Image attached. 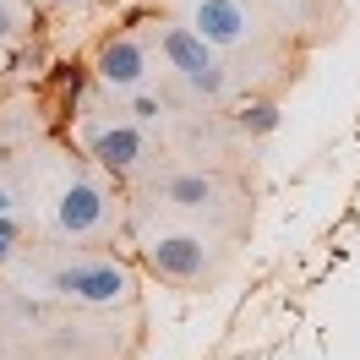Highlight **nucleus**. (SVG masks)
Segmentation results:
<instances>
[{
	"instance_id": "obj_12",
	"label": "nucleus",
	"mask_w": 360,
	"mask_h": 360,
	"mask_svg": "<svg viewBox=\"0 0 360 360\" xmlns=\"http://www.w3.org/2000/svg\"><path fill=\"white\" fill-rule=\"evenodd\" d=\"M27 33V6L22 0H0V44H17Z\"/></svg>"
},
{
	"instance_id": "obj_10",
	"label": "nucleus",
	"mask_w": 360,
	"mask_h": 360,
	"mask_svg": "<svg viewBox=\"0 0 360 360\" xmlns=\"http://www.w3.org/2000/svg\"><path fill=\"white\" fill-rule=\"evenodd\" d=\"M115 104H120V115H126V120H136V126H148V131H153L158 120L169 115V104H164V93H153V88H142V93H126V98H115Z\"/></svg>"
},
{
	"instance_id": "obj_7",
	"label": "nucleus",
	"mask_w": 360,
	"mask_h": 360,
	"mask_svg": "<svg viewBox=\"0 0 360 360\" xmlns=\"http://www.w3.org/2000/svg\"><path fill=\"white\" fill-rule=\"evenodd\" d=\"M55 235L60 240H104L115 224H120V202H115V191L104 180L93 175H71L60 186V197H55Z\"/></svg>"
},
{
	"instance_id": "obj_11",
	"label": "nucleus",
	"mask_w": 360,
	"mask_h": 360,
	"mask_svg": "<svg viewBox=\"0 0 360 360\" xmlns=\"http://www.w3.org/2000/svg\"><path fill=\"white\" fill-rule=\"evenodd\" d=\"M240 131L246 136L278 131V104H273V98H246V104H240Z\"/></svg>"
},
{
	"instance_id": "obj_14",
	"label": "nucleus",
	"mask_w": 360,
	"mask_h": 360,
	"mask_svg": "<svg viewBox=\"0 0 360 360\" xmlns=\"http://www.w3.org/2000/svg\"><path fill=\"white\" fill-rule=\"evenodd\" d=\"M11 257H17V246H11V240H6V235H0V268H6V262H11Z\"/></svg>"
},
{
	"instance_id": "obj_2",
	"label": "nucleus",
	"mask_w": 360,
	"mask_h": 360,
	"mask_svg": "<svg viewBox=\"0 0 360 360\" xmlns=\"http://www.w3.org/2000/svg\"><path fill=\"white\" fill-rule=\"evenodd\" d=\"M136 262L158 284L213 290L229 268V246H224V235H213L202 224H158L136 235Z\"/></svg>"
},
{
	"instance_id": "obj_1",
	"label": "nucleus",
	"mask_w": 360,
	"mask_h": 360,
	"mask_svg": "<svg viewBox=\"0 0 360 360\" xmlns=\"http://www.w3.org/2000/svg\"><path fill=\"white\" fill-rule=\"evenodd\" d=\"M164 17H175L180 27H191L229 71L240 88H268L278 77H290L295 49L262 22V11L251 0H164Z\"/></svg>"
},
{
	"instance_id": "obj_13",
	"label": "nucleus",
	"mask_w": 360,
	"mask_h": 360,
	"mask_svg": "<svg viewBox=\"0 0 360 360\" xmlns=\"http://www.w3.org/2000/svg\"><path fill=\"white\" fill-rule=\"evenodd\" d=\"M0 213H17V197H11V186H0Z\"/></svg>"
},
{
	"instance_id": "obj_5",
	"label": "nucleus",
	"mask_w": 360,
	"mask_h": 360,
	"mask_svg": "<svg viewBox=\"0 0 360 360\" xmlns=\"http://www.w3.org/2000/svg\"><path fill=\"white\" fill-rule=\"evenodd\" d=\"M77 142H82V153L104 169L110 180H136L148 175L158 164V142L148 126H136V120H126L120 110H82V120H77Z\"/></svg>"
},
{
	"instance_id": "obj_4",
	"label": "nucleus",
	"mask_w": 360,
	"mask_h": 360,
	"mask_svg": "<svg viewBox=\"0 0 360 360\" xmlns=\"http://www.w3.org/2000/svg\"><path fill=\"white\" fill-rule=\"evenodd\" d=\"M148 197L164 202L169 213H180V219H202V229H213V235H235V229H240V219L229 213V207L240 202V197H235V180H229L224 169H213V164L164 169V175L148 186Z\"/></svg>"
},
{
	"instance_id": "obj_8",
	"label": "nucleus",
	"mask_w": 360,
	"mask_h": 360,
	"mask_svg": "<svg viewBox=\"0 0 360 360\" xmlns=\"http://www.w3.org/2000/svg\"><path fill=\"white\" fill-rule=\"evenodd\" d=\"M251 6L262 11V22H268L290 49L333 44L338 33H344V17H349L344 0H251Z\"/></svg>"
},
{
	"instance_id": "obj_3",
	"label": "nucleus",
	"mask_w": 360,
	"mask_h": 360,
	"mask_svg": "<svg viewBox=\"0 0 360 360\" xmlns=\"http://www.w3.org/2000/svg\"><path fill=\"white\" fill-rule=\"evenodd\" d=\"M148 49L164 60V71H169L197 104H229V98L240 93L235 71H229L224 60L191 33V27H180L175 17H164V11L148 17Z\"/></svg>"
},
{
	"instance_id": "obj_9",
	"label": "nucleus",
	"mask_w": 360,
	"mask_h": 360,
	"mask_svg": "<svg viewBox=\"0 0 360 360\" xmlns=\"http://www.w3.org/2000/svg\"><path fill=\"white\" fill-rule=\"evenodd\" d=\"M93 82L104 88V98H126V93H142L148 82H153V49H148V39L142 33H104L98 39V49H93Z\"/></svg>"
},
{
	"instance_id": "obj_6",
	"label": "nucleus",
	"mask_w": 360,
	"mask_h": 360,
	"mask_svg": "<svg viewBox=\"0 0 360 360\" xmlns=\"http://www.w3.org/2000/svg\"><path fill=\"white\" fill-rule=\"evenodd\" d=\"M44 284L55 300L88 306V311H110V306H131L136 300V268L126 257H110V251H88V257L55 262Z\"/></svg>"
}]
</instances>
